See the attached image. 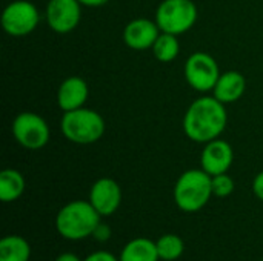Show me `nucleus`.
<instances>
[{"label": "nucleus", "mask_w": 263, "mask_h": 261, "mask_svg": "<svg viewBox=\"0 0 263 261\" xmlns=\"http://www.w3.org/2000/svg\"><path fill=\"white\" fill-rule=\"evenodd\" d=\"M89 95L88 83L77 75L65 78L57 89V105L63 112L83 108Z\"/></svg>", "instance_id": "nucleus-13"}, {"label": "nucleus", "mask_w": 263, "mask_h": 261, "mask_svg": "<svg viewBox=\"0 0 263 261\" xmlns=\"http://www.w3.org/2000/svg\"><path fill=\"white\" fill-rule=\"evenodd\" d=\"M25 177L17 169H5L0 174V200L11 203L18 200L25 192Z\"/></svg>", "instance_id": "nucleus-16"}, {"label": "nucleus", "mask_w": 263, "mask_h": 261, "mask_svg": "<svg viewBox=\"0 0 263 261\" xmlns=\"http://www.w3.org/2000/svg\"><path fill=\"white\" fill-rule=\"evenodd\" d=\"M60 129L66 140L76 145H91L103 137L105 120L94 109L79 108L63 114Z\"/></svg>", "instance_id": "nucleus-4"}, {"label": "nucleus", "mask_w": 263, "mask_h": 261, "mask_svg": "<svg viewBox=\"0 0 263 261\" xmlns=\"http://www.w3.org/2000/svg\"><path fill=\"white\" fill-rule=\"evenodd\" d=\"M49 28L57 34L74 31L82 18V3L79 0H49L45 9Z\"/></svg>", "instance_id": "nucleus-9"}, {"label": "nucleus", "mask_w": 263, "mask_h": 261, "mask_svg": "<svg viewBox=\"0 0 263 261\" xmlns=\"http://www.w3.org/2000/svg\"><path fill=\"white\" fill-rule=\"evenodd\" d=\"M82 3V6H88V8H99V6H103L106 5L108 2L111 0H79Z\"/></svg>", "instance_id": "nucleus-24"}, {"label": "nucleus", "mask_w": 263, "mask_h": 261, "mask_svg": "<svg viewBox=\"0 0 263 261\" xmlns=\"http://www.w3.org/2000/svg\"><path fill=\"white\" fill-rule=\"evenodd\" d=\"M247 91V80L239 71H227L220 74L213 94L223 105L237 102Z\"/></svg>", "instance_id": "nucleus-14"}, {"label": "nucleus", "mask_w": 263, "mask_h": 261, "mask_svg": "<svg viewBox=\"0 0 263 261\" xmlns=\"http://www.w3.org/2000/svg\"><path fill=\"white\" fill-rule=\"evenodd\" d=\"M31 246L20 235H8L0 242V261H29Z\"/></svg>", "instance_id": "nucleus-17"}, {"label": "nucleus", "mask_w": 263, "mask_h": 261, "mask_svg": "<svg viewBox=\"0 0 263 261\" xmlns=\"http://www.w3.org/2000/svg\"><path fill=\"white\" fill-rule=\"evenodd\" d=\"M12 135L15 142L29 151H39L49 142L51 131L43 117L35 112H20L12 122Z\"/></svg>", "instance_id": "nucleus-6"}, {"label": "nucleus", "mask_w": 263, "mask_h": 261, "mask_svg": "<svg viewBox=\"0 0 263 261\" xmlns=\"http://www.w3.org/2000/svg\"><path fill=\"white\" fill-rule=\"evenodd\" d=\"M40 22L39 9L29 0H14L2 12V26L11 37L31 34Z\"/></svg>", "instance_id": "nucleus-7"}, {"label": "nucleus", "mask_w": 263, "mask_h": 261, "mask_svg": "<svg viewBox=\"0 0 263 261\" xmlns=\"http://www.w3.org/2000/svg\"><path fill=\"white\" fill-rule=\"evenodd\" d=\"M228 123L225 105L213 97L194 100L183 117V131L196 143H208L222 135Z\"/></svg>", "instance_id": "nucleus-1"}, {"label": "nucleus", "mask_w": 263, "mask_h": 261, "mask_svg": "<svg viewBox=\"0 0 263 261\" xmlns=\"http://www.w3.org/2000/svg\"><path fill=\"white\" fill-rule=\"evenodd\" d=\"M92 237L97 240V242H100V243H105V242H108L109 238H111V228L108 226V225H105V223H99V226L96 228V231L92 232Z\"/></svg>", "instance_id": "nucleus-21"}, {"label": "nucleus", "mask_w": 263, "mask_h": 261, "mask_svg": "<svg viewBox=\"0 0 263 261\" xmlns=\"http://www.w3.org/2000/svg\"><path fill=\"white\" fill-rule=\"evenodd\" d=\"M197 22V6L191 0H162L156 9V23L162 32L180 35Z\"/></svg>", "instance_id": "nucleus-5"}, {"label": "nucleus", "mask_w": 263, "mask_h": 261, "mask_svg": "<svg viewBox=\"0 0 263 261\" xmlns=\"http://www.w3.org/2000/svg\"><path fill=\"white\" fill-rule=\"evenodd\" d=\"M153 54L154 57L162 63H170L177 58L180 52V43L177 35L170 32H160L157 40L153 45Z\"/></svg>", "instance_id": "nucleus-18"}, {"label": "nucleus", "mask_w": 263, "mask_h": 261, "mask_svg": "<svg viewBox=\"0 0 263 261\" xmlns=\"http://www.w3.org/2000/svg\"><path fill=\"white\" fill-rule=\"evenodd\" d=\"M233 162H234V151L228 142L216 138L205 143V148L200 155V163H202V169L208 172L211 177L228 172Z\"/></svg>", "instance_id": "nucleus-11"}, {"label": "nucleus", "mask_w": 263, "mask_h": 261, "mask_svg": "<svg viewBox=\"0 0 263 261\" xmlns=\"http://www.w3.org/2000/svg\"><path fill=\"white\" fill-rule=\"evenodd\" d=\"M156 246H157V254H159L160 260L163 261L177 260L183 255V251H185L183 240L176 234L162 235L156 242Z\"/></svg>", "instance_id": "nucleus-19"}, {"label": "nucleus", "mask_w": 263, "mask_h": 261, "mask_svg": "<svg viewBox=\"0 0 263 261\" xmlns=\"http://www.w3.org/2000/svg\"><path fill=\"white\" fill-rule=\"evenodd\" d=\"M100 214L89 202L74 200L66 203L55 217V229L66 240H83L92 237V232L100 223Z\"/></svg>", "instance_id": "nucleus-2"}, {"label": "nucleus", "mask_w": 263, "mask_h": 261, "mask_svg": "<svg viewBox=\"0 0 263 261\" xmlns=\"http://www.w3.org/2000/svg\"><path fill=\"white\" fill-rule=\"evenodd\" d=\"M174 202L183 212H197L203 209L213 197L211 175L203 169L185 171L176 182Z\"/></svg>", "instance_id": "nucleus-3"}, {"label": "nucleus", "mask_w": 263, "mask_h": 261, "mask_svg": "<svg viewBox=\"0 0 263 261\" xmlns=\"http://www.w3.org/2000/svg\"><path fill=\"white\" fill-rule=\"evenodd\" d=\"M55 261H82L77 255H74L72 252H63V254H60Z\"/></svg>", "instance_id": "nucleus-25"}, {"label": "nucleus", "mask_w": 263, "mask_h": 261, "mask_svg": "<svg viewBox=\"0 0 263 261\" xmlns=\"http://www.w3.org/2000/svg\"><path fill=\"white\" fill-rule=\"evenodd\" d=\"M156 242L149 238H134L125 245L119 261H159Z\"/></svg>", "instance_id": "nucleus-15"}, {"label": "nucleus", "mask_w": 263, "mask_h": 261, "mask_svg": "<svg viewBox=\"0 0 263 261\" xmlns=\"http://www.w3.org/2000/svg\"><path fill=\"white\" fill-rule=\"evenodd\" d=\"M82 261H119L117 257H114L111 252H106V251H97V252H92L89 254L85 260Z\"/></svg>", "instance_id": "nucleus-22"}, {"label": "nucleus", "mask_w": 263, "mask_h": 261, "mask_svg": "<svg viewBox=\"0 0 263 261\" xmlns=\"http://www.w3.org/2000/svg\"><path fill=\"white\" fill-rule=\"evenodd\" d=\"M220 77V69L214 57L197 51L191 54L185 63L186 83L197 92H210L214 89Z\"/></svg>", "instance_id": "nucleus-8"}, {"label": "nucleus", "mask_w": 263, "mask_h": 261, "mask_svg": "<svg viewBox=\"0 0 263 261\" xmlns=\"http://www.w3.org/2000/svg\"><path fill=\"white\" fill-rule=\"evenodd\" d=\"M160 28L156 20L134 18L123 29V42L134 51H145L153 48L154 42L160 35Z\"/></svg>", "instance_id": "nucleus-12"}, {"label": "nucleus", "mask_w": 263, "mask_h": 261, "mask_svg": "<svg viewBox=\"0 0 263 261\" xmlns=\"http://www.w3.org/2000/svg\"><path fill=\"white\" fill-rule=\"evenodd\" d=\"M211 186H213V195L219 198L230 197L234 192V180L225 172L219 175L211 177Z\"/></svg>", "instance_id": "nucleus-20"}, {"label": "nucleus", "mask_w": 263, "mask_h": 261, "mask_svg": "<svg viewBox=\"0 0 263 261\" xmlns=\"http://www.w3.org/2000/svg\"><path fill=\"white\" fill-rule=\"evenodd\" d=\"M253 192L259 200L263 202V171L260 174H257L253 180Z\"/></svg>", "instance_id": "nucleus-23"}, {"label": "nucleus", "mask_w": 263, "mask_h": 261, "mask_svg": "<svg viewBox=\"0 0 263 261\" xmlns=\"http://www.w3.org/2000/svg\"><path fill=\"white\" fill-rule=\"evenodd\" d=\"M89 203L102 215H112L122 203V189L112 178H99L89 191Z\"/></svg>", "instance_id": "nucleus-10"}]
</instances>
